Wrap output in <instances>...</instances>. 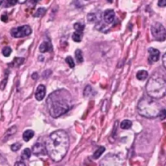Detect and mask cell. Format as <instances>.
Here are the masks:
<instances>
[{
	"label": "cell",
	"mask_w": 166,
	"mask_h": 166,
	"mask_svg": "<svg viewBox=\"0 0 166 166\" xmlns=\"http://www.w3.org/2000/svg\"><path fill=\"white\" fill-rule=\"evenodd\" d=\"M69 146V136L63 130H58L52 132L48 136L45 144L46 153L55 162H59L65 157Z\"/></svg>",
	"instance_id": "1"
},
{
	"label": "cell",
	"mask_w": 166,
	"mask_h": 166,
	"mask_svg": "<svg viewBox=\"0 0 166 166\" xmlns=\"http://www.w3.org/2000/svg\"><path fill=\"white\" fill-rule=\"evenodd\" d=\"M46 105L50 116L57 118L66 113L73 107L71 94L66 89H58L49 95Z\"/></svg>",
	"instance_id": "2"
},
{
	"label": "cell",
	"mask_w": 166,
	"mask_h": 166,
	"mask_svg": "<svg viewBox=\"0 0 166 166\" xmlns=\"http://www.w3.org/2000/svg\"><path fill=\"white\" fill-rule=\"evenodd\" d=\"M148 97L155 100L163 98L166 93V80L163 74L156 72L151 76L146 85Z\"/></svg>",
	"instance_id": "3"
},
{
	"label": "cell",
	"mask_w": 166,
	"mask_h": 166,
	"mask_svg": "<svg viewBox=\"0 0 166 166\" xmlns=\"http://www.w3.org/2000/svg\"><path fill=\"white\" fill-rule=\"evenodd\" d=\"M165 109L157 100L150 97H144L137 105L138 113L147 118H156L159 117L161 110Z\"/></svg>",
	"instance_id": "4"
},
{
	"label": "cell",
	"mask_w": 166,
	"mask_h": 166,
	"mask_svg": "<svg viewBox=\"0 0 166 166\" xmlns=\"http://www.w3.org/2000/svg\"><path fill=\"white\" fill-rule=\"evenodd\" d=\"M151 31L155 40L159 41H163L165 40L166 30L160 23H154L151 27Z\"/></svg>",
	"instance_id": "5"
},
{
	"label": "cell",
	"mask_w": 166,
	"mask_h": 166,
	"mask_svg": "<svg viewBox=\"0 0 166 166\" xmlns=\"http://www.w3.org/2000/svg\"><path fill=\"white\" fill-rule=\"evenodd\" d=\"M100 166H123V162L118 156L109 154L100 161Z\"/></svg>",
	"instance_id": "6"
},
{
	"label": "cell",
	"mask_w": 166,
	"mask_h": 166,
	"mask_svg": "<svg viewBox=\"0 0 166 166\" xmlns=\"http://www.w3.org/2000/svg\"><path fill=\"white\" fill-rule=\"evenodd\" d=\"M32 33V28L28 25H23L18 28H13L11 30V35L15 38H25Z\"/></svg>",
	"instance_id": "7"
},
{
	"label": "cell",
	"mask_w": 166,
	"mask_h": 166,
	"mask_svg": "<svg viewBox=\"0 0 166 166\" xmlns=\"http://www.w3.org/2000/svg\"><path fill=\"white\" fill-rule=\"evenodd\" d=\"M32 152L36 156H45V155L47 154L45 145L41 143L35 144L32 147Z\"/></svg>",
	"instance_id": "8"
},
{
	"label": "cell",
	"mask_w": 166,
	"mask_h": 166,
	"mask_svg": "<svg viewBox=\"0 0 166 166\" xmlns=\"http://www.w3.org/2000/svg\"><path fill=\"white\" fill-rule=\"evenodd\" d=\"M45 93H46V88L45 86L43 84H40L37 88L36 92H35V98L37 99L38 101H41L44 99L45 97Z\"/></svg>",
	"instance_id": "9"
},
{
	"label": "cell",
	"mask_w": 166,
	"mask_h": 166,
	"mask_svg": "<svg viewBox=\"0 0 166 166\" xmlns=\"http://www.w3.org/2000/svg\"><path fill=\"white\" fill-rule=\"evenodd\" d=\"M103 18L106 24H111L113 22L114 18H115V12L112 9H108L105 11L103 15Z\"/></svg>",
	"instance_id": "10"
},
{
	"label": "cell",
	"mask_w": 166,
	"mask_h": 166,
	"mask_svg": "<svg viewBox=\"0 0 166 166\" xmlns=\"http://www.w3.org/2000/svg\"><path fill=\"white\" fill-rule=\"evenodd\" d=\"M148 53H149V59L152 62H157L160 58V51L155 48H149Z\"/></svg>",
	"instance_id": "11"
},
{
	"label": "cell",
	"mask_w": 166,
	"mask_h": 166,
	"mask_svg": "<svg viewBox=\"0 0 166 166\" xmlns=\"http://www.w3.org/2000/svg\"><path fill=\"white\" fill-rule=\"evenodd\" d=\"M39 50H40L41 53H45V52H48V51H51L52 50V45L50 44V42L44 41V42H42L40 45Z\"/></svg>",
	"instance_id": "12"
},
{
	"label": "cell",
	"mask_w": 166,
	"mask_h": 166,
	"mask_svg": "<svg viewBox=\"0 0 166 166\" xmlns=\"http://www.w3.org/2000/svg\"><path fill=\"white\" fill-rule=\"evenodd\" d=\"M16 131H17V127H16V126H13L11 128L8 129V130L6 131V133L4 134V136H3V141L5 142L6 140H7L11 136H12V135L16 133Z\"/></svg>",
	"instance_id": "13"
},
{
	"label": "cell",
	"mask_w": 166,
	"mask_h": 166,
	"mask_svg": "<svg viewBox=\"0 0 166 166\" xmlns=\"http://www.w3.org/2000/svg\"><path fill=\"white\" fill-rule=\"evenodd\" d=\"M34 136V132L32 130H27L24 132L23 134V139L25 142H28L30 139L33 138Z\"/></svg>",
	"instance_id": "14"
},
{
	"label": "cell",
	"mask_w": 166,
	"mask_h": 166,
	"mask_svg": "<svg viewBox=\"0 0 166 166\" xmlns=\"http://www.w3.org/2000/svg\"><path fill=\"white\" fill-rule=\"evenodd\" d=\"M147 76H148V73L145 70H140L136 74V77L139 80H144L147 78Z\"/></svg>",
	"instance_id": "15"
},
{
	"label": "cell",
	"mask_w": 166,
	"mask_h": 166,
	"mask_svg": "<svg viewBox=\"0 0 166 166\" xmlns=\"http://www.w3.org/2000/svg\"><path fill=\"white\" fill-rule=\"evenodd\" d=\"M132 126V122L131 121H130V120H127V119H126V120H123L122 122H121V124H120V127L123 130H127V129H130L131 127Z\"/></svg>",
	"instance_id": "16"
},
{
	"label": "cell",
	"mask_w": 166,
	"mask_h": 166,
	"mask_svg": "<svg viewBox=\"0 0 166 166\" xmlns=\"http://www.w3.org/2000/svg\"><path fill=\"white\" fill-rule=\"evenodd\" d=\"M105 151V148L104 147H100L99 148H97V150L95 151V152L93 153V159H98V158H100V156L104 153V152Z\"/></svg>",
	"instance_id": "17"
},
{
	"label": "cell",
	"mask_w": 166,
	"mask_h": 166,
	"mask_svg": "<svg viewBox=\"0 0 166 166\" xmlns=\"http://www.w3.org/2000/svg\"><path fill=\"white\" fill-rule=\"evenodd\" d=\"M32 155V151L29 148H25V150L23 151L22 153H21V158L23 160H28L30 158Z\"/></svg>",
	"instance_id": "18"
},
{
	"label": "cell",
	"mask_w": 166,
	"mask_h": 166,
	"mask_svg": "<svg viewBox=\"0 0 166 166\" xmlns=\"http://www.w3.org/2000/svg\"><path fill=\"white\" fill-rule=\"evenodd\" d=\"M75 58L77 60L79 63H82L84 62V57H83V53L80 50H76L75 52Z\"/></svg>",
	"instance_id": "19"
},
{
	"label": "cell",
	"mask_w": 166,
	"mask_h": 166,
	"mask_svg": "<svg viewBox=\"0 0 166 166\" xmlns=\"http://www.w3.org/2000/svg\"><path fill=\"white\" fill-rule=\"evenodd\" d=\"M45 12H46V9L45 8H44V7H39L37 10V12L34 13L33 16L34 17H41V16H44Z\"/></svg>",
	"instance_id": "20"
},
{
	"label": "cell",
	"mask_w": 166,
	"mask_h": 166,
	"mask_svg": "<svg viewBox=\"0 0 166 166\" xmlns=\"http://www.w3.org/2000/svg\"><path fill=\"white\" fill-rule=\"evenodd\" d=\"M87 18H88V22H96L97 21L99 18L97 17V15L96 13H89L88 14V16H87Z\"/></svg>",
	"instance_id": "21"
},
{
	"label": "cell",
	"mask_w": 166,
	"mask_h": 166,
	"mask_svg": "<svg viewBox=\"0 0 166 166\" xmlns=\"http://www.w3.org/2000/svg\"><path fill=\"white\" fill-rule=\"evenodd\" d=\"M72 39L75 42H80L82 40V32H74L72 35Z\"/></svg>",
	"instance_id": "22"
},
{
	"label": "cell",
	"mask_w": 166,
	"mask_h": 166,
	"mask_svg": "<svg viewBox=\"0 0 166 166\" xmlns=\"http://www.w3.org/2000/svg\"><path fill=\"white\" fill-rule=\"evenodd\" d=\"M24 61H25V58H16L12 64L13 66H19L24 63Z\"/></svg>",
	"instance_id": "23"
},
{
	"label": "cell",
	"mask_w": 166,
	"mask_h": 166,
	"mask_svg": "<svg viewBox=\"0 0 166 166\" xmlns=\"http://www.w3.org/2000/svg\"><path fill=\"white\" fill-rule=\"evenodd\" d=\"M93 92V90L90 85H87L84 88V95L85 97H90L92 95V93Z\"/></svg>",
	"instance_id": "24"
},
{
	"label": "cell",
	"mask_w": 166,
	"mask_h": 166,
	"mask_svg": "<svg viewBox=\"0 0 166 166\" xmlns=\"http://www.w3.org/2000/svg\"><path fill=\"white\" fill-rule=\"evenodd\" d=\"M74 28L75 29V31L78 32H82L84 29V25L80 23H75L74 25Z\"/></svg>",
	"instance_id": "25"
},
{
	"label": "cell",
	"mask_w": 166,
	"mask_h": 166,
	"mask_svg": "<svg viewBox=\"0 0 166 166\" xmlns=\"http://www.w3.org/2000/svg\"><path fill=\"white\" fill-rule=\"evenodd\" d=\"M12 49L9 46H5L2 50V53H3V55L4 57H9L10 54L12 53Z\"/></svg>",
	"instance_id": "26"
},
{
	"label": "cell",
	"mask_w": 166,
	"mask_h": 166,
	"mask_svg": "<svg viewBox=\"0 0 166 166\" xmlns=\"http://www.w3.org/2000/svg\"><path fill=\"white\" fill-rule=\"evenodd\" d=\"M66 63L68 64V66L71 68H74L75 67V62L71 56H68L66 58Z\"/></svg>",
	"instance_id": "27"
},
{
	"label": "cell",
	"mask_w": 166,
	"mask_h": 166,
	"mask_svg": "<svg viewBox=\"0 0 166 166\" xmlns=\"http://www.w3.org/2000/svg\"><path fill=\"white\" fill-rule=\"evenodd\" d=\"M21 147V144L20 143H16V144H13L11 146V149L13 152H17L19 150V148Z\"/></svg>",
	"instance_id": "28"
},
{
	"label": "cell",
	"mask_w": 166,
	"mask_h": 166,
	"mask_svg": "<svg viewBox=\"0 0 166 166\" xmlns=\"http://www.w3.org/2000/svg\"><path fill=\"white\" fill-rule=\"evenodd\" d=\"M1 20H2L3 22H7V20H8V17H7L6 13H4V14H3V15L1 16Z\"/></svg>",
	"instance_id": "29"
},
{
	"label": "cell",
	"mask_w": 166,
	"mask_h": 166,
	"mask_svg": "<svg viewBox=\"0 0 166 166\" xmlns=\"http://www.w3.org/2000/svg\"><path fill=\"white\" fill-rule=\"evenodd\" d=\"M165 115H166L165 109H163V110H161V112H160V114H159V118L162 120V119H164L165 118Z\"/></svg>",
	"instance_id": "30"
},
{
	"label": "cell",
	"mask_w": 166,
	"mask_h": 166,
	"mask_svg": "<svg viewBox=\"0 0 166 166\" xmlns=\"http://www.w3.org/2000/svg\"><path fill=\"white\" fill-rule=\"evenodd\" d=\"M6 82H7V78L6 77V78H5V80L3 79V81H2V83H1V86H0V88H1L2 90H3V89L5 88V87H6Z\"/></svg>",
	"instance_id": "31"
},
{
	"label": "cell",
	"mask_w": 166,
	"mask_h": 166,
	"mask_svg": "<svg viewBox=\"0 0 166 166\" xmlns=\"http://www.w3.org/2000/svg\"><path fill=\"white\" fill-rule=\"evenodd\" d=\"M158 5L160 7H165L166 6V0H159Z\"/></svg>",
	"instance_id": "32"
},
{
	"label": "cell",
	"mask_w": 166,
	"mask_h": 166,
	"mask_svg": "<svg viewBox=\"0 0 166 166\" xmlns=\"http://www.w3.org/2000/svg\"><path fill=\"white\" fill-rule=\"evenodd\" d=\"M7 1V3L9 5L11 6H14V5H16V3H17V0H6Z\"/></svg>",
	"instance_id": "33"
},
{
	"label": "cell",
	"mask_w": 166,
	"mask_h": 166,
	"mask_svg": "<svg viewBox=\"0 0 166 166\" xmlns=\"http://www.w3.org/2000/svg\"><path fill=\"white\" fill-rule=\"evenodd\" d=\"M15 166H26L25 165V164L23 162V161H17L16 162L15 164Z\"/></svg>",
	"instance_id": "34"
},
{
	"label": "cell",
	"mask_w": 166,
	"mask_h": 166,
	"mask_svg": "<svg viewBox=\"0 0 166 166\" xmlns=\"http://www.w3.org/2000/svg\"><path fill=\"white\" fill-rule=\"evenodd\" d=\"M5 162H6V160H5V159H4V157H3V156L0 154V165H1V164H4Z\"/></svg>",
	"instance_id": "35"
},
{
	"label": "cell",
	"mask_w": 166,
	"mask_h": 166,
	"mask_svg": "<svg viewBox=\"0 0 166 166\" xmlns=\"http://www.w3.org/2000/svg\"><path fill=\"white\" fill-rule=\"evenodd\" d=\"M165 57H166V54H165V53H164L163 57H162V59H163V66H164V68H165H165H166V66H165Z\"/></svg>",
	"instance_id": "36"
},
{
	"label": "cell",
	"mask_w": 166,
	"mask_h": 166,
	"mask_svg": "<svg viewBox=\"0 0 166 166\" xmlns=\"http://www.w3.org/2000/svg\"><path fill=\"white\" fill-rule=\"evenodd\" d=\"M27 2V0H17V3H20V4H23V3H25Z\"/></svg>",
	"instance_id": "37"
},
{
	"label": "cell",
	"mask_w": 166,
	"mask_h": 166,
	"mask_svg": "<svg viewBox=\"0 0 166 166\" xmlns=\"http://www.w3.org/2000/svg\"><path fill=\"white\" fill-rule=\"evenodd\" d=\"M38 73H34V74H32V79H38Z\"/></svg>",
	"instance_id": "38"
},
{
	"label": "cell",
	"mask_w": 166,
	"mask_h": 166,
	"mask_svg": "<svg viewBox=\"0 0 166 166\" xmlns=\"http://www.w3.org/2000/svg\"><path fill=\"white\" fill-rule=\"evenodd\" d=\"M3 2H4V0H0V6H1L2 4H3Z\"/></svg>",
	"instance_id": "39"
},
{
	"label": "cell",
	"mask_w": 166,
	"mask_h": 166,
	"mask_svg": "<svg viewBox=\"0 0 166 166\" xmlns=\"http://www.w3.org/2000/svg\"><path fill=\"white\" fill-rule=\"evenodd\" d=\"M107 1H108V2H109L110 3H113V0H107Z\"/></svg>",
	"instance_id": "40"
}]
</instances>
